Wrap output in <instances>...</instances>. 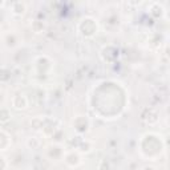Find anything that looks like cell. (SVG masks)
Returning <instances> with one entry per match:
<instances>
[{
  "label": "cell",
  "instance_id": "1",
  "mask_svg": "<svg viewBox=\"0 0 170 170\" xmlns=\"http://www.w3.org/2000/svg\"><path fill=\"white\" fill-rule=\"evenodd\" d=\"M3 4H4V3H3V1H0V7H1V6H3Z\"/></svg>",
  "mask_w": 170,
  "mask_h": 170
}]
</instances>
